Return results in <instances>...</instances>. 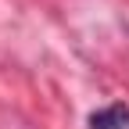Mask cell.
Masks as SVG:
<instances>
[{"label":"cell","mask_w":129,"mask_h":129,"mask_svg":"<svg viewBox=\"0 0 129 129\" xmlns=\"http://www.w3.org/2000/svg\"><path fill=\"white\" fill-rule=\"evenodd\" d=\"M90 129H129V108L125 104H108L90 115Z\"/></svg>","instance_id":"obj_1"}]
</instances>
